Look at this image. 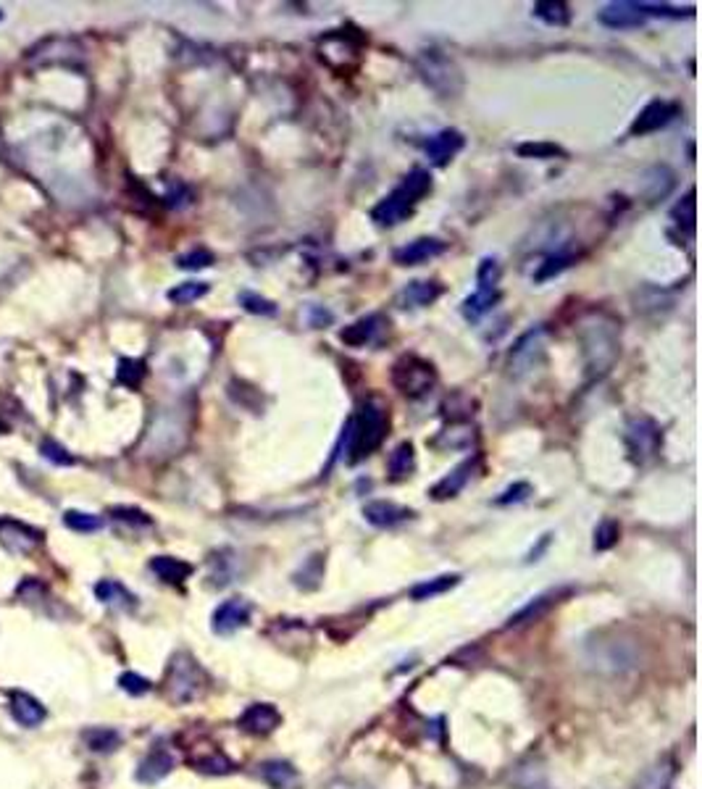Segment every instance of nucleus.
<instances>
[{"label":"nucleus","instance_id":"obj_1","mask_svg":"<svg viewBox=\"0 0 702 789\" xmlns=\"http://www.w3.org/2000/svg\"><path fill=\"white\" fill-rule=\"evenodd\" d=\"M390 434V414L379 400H363L358 414L348 422V439H351V463H358L376 453Z\"/></svg>","mask_w":702,"mask_h":789},{"label":"nucleus","instance_id":"obj_2","mask_svg":"<svg viewBox=\"0 0 702 789\" xmlns=\"http://www.w3.org/2000/svg\"><path fill=\"white\" fill-rule=\"evenodd\" d=\"M429 190H431V174L423 169H414L387 198H382L371 209V218L379 226H398L400 221H406L414 214V209L419 206V201Z\"/></svg>","mask_w":702,"mask_h":789},{"label":"nucleus","instance_id":"obj_3","mask_svg":"<svg viewBox=\"0 0 702 789\" xmlns=\"http://www.w3.org/2000/svg\"><path fill=\"white\" fill-rule=\"evenodd\" d=\"M206 674L190 652H177L166 671V692L177 706L193 703L203 690Z\"/></svg>","mask_w":702,"mask_h":789},{"label":"nucleus","instance_id":"obj_4","mask_svg":"<svg viewBox=\"0 0 702 789\" xmlns=\"http://www.w3.org/2000/svg\"><path fill=\"white\" fill-rule=\"evenodd\" d=\"M392 384L406 398H423L437 384V368L422 356H400L392 366Z\"/></svg>","mask_w":702,"mask_h":789},{"label":"nucleus","instance_id":"obj_5","mask_svg":"<svg viewBox=\"0 0 702 789\" xmlns=\"http://www.w3.org/2000/svg\"><path fill=\"white\" fill-rule=\"evenodd\" d=\"M250 613H253V608H250L248 600H242V597L224 600V603L213 611L211 616L213 635H218V637H229V635H234L237 629L248 627Z\"/></svg>","mask_w":702,"mask_h":789},{"label":"nucleus","instance_id":"obj_6","mask_svg":"<svg viewBox=\"0 0 702 789\" xmlns=\"http://www.w3.org/2000/svg\"><path fill=\"white\" fill-rule=\"evenodd\" d=\"M676 114H679V106H676V103H668V100H652V103H647V106L639 111V116L634 119L632 135L634 138L652 135V132L663 130L666 124H671Z\"/></svg>","mask_w":702,"mask_h":789},{"label":"nucleus","instance_id":"obj_7","mask_svg":"<svg viewBox=\"0 0 702 789\" xmlns=\"http://www.w3.org/2000/svg\"><path fill=\"white\" fill-rule=\"evenodd\" d=\"M40 532L37 529H32V526H27V524H21V521H0V545L8 550V553H13V556H27V553H32L35 548H37V542H40Z\"/></svg>","mask_w":702,"mask_h":789},{"label":"nucleus","instance_id":"obj_8","mask_svg":"<svg viewBox=\"0 0 702 789\" xmlns=\"http://www.w3.org/2000/svg\"><path fill=\"white\" fill-rule=\"evenodd\" d=\"M545 335H548V332L540 327V329L526 332V335L516 343V348H513V353H510V368H513L516 374L532 371L534 363L542 359V353H545Z\"/></svg>","mask_w":702,"mask_h":789},{"label":"nucleus","instance_id":"obj_9","mask_svg":"<svg viewBox=\"0 0 702 789\" xmlns=\"http://www.w3.org/2000/svg\"><path fill=\"white\" fill-rule=\"evenodd\" d=\"M387 329V319L382 313H368L358 321H352L351 327H345L340 332V340L351 348H366L371 343H376V337Z\"/></svg>","mask_w":702,"mask_h":789},{"label":"nucleus","instance_id":"obj_10","mask_svg":"<svg viewBox=\"0 0 702 789\" xmlns=\"http://www.w3.org/2000/svg\"><path fill=\"white\" fill-rule=\"evenodd\" d=\"M445 250H447V242H442L437 237H419V240L395 250V264L398 266H422L426 261L442 256Z\"/></svg>","mask_w":702,"mask_h":789},{"label":"nucleus","instance_id":"obj_11","mask_svg":"<svg viewBox=\"0 0 702 789\" xmlns=\"http://www.w3.org/2000/svg\"><path fill=\"white\" fill-rule=\"evenodd\" d=\"M422 74L423 79H426V84L429 87H434L437 92H439V79H445V92L447 95H453L458 87L453 84V79L461 84V74L458 69L445 59V56H439V53H434V51H429V53H423L422 56Z\"/></svg>","mask_w":702,"mask_h":789},{"label":"nucleus","instance_id":"obj_12","mask_svg":"<svg viewBox=\"0 0 702 789\" xmlns=\"http://www.w3.org/2000/svg\"><path fill=\"white\" fill-rule=\"evenodd\" d=\"M563 592H565V589H550V592H542V595L532 597L521 611H516V613L505 621V629H518V627H526V624L540 621L542 616L550 613L553 605H558Z\"/></svg>","mask_w":702,"mask_h":789},{"label":"nucleus","instance_id":"obj_13","mask_svg":"<svg viewBox=\"0 0 702 789\" xmlns=\"http://www.w3.org/2000/svg\"><path fill=\"white\" fill-rule=\"evenodd\" d=\"M411 516H414L411 508L398 505L392 501H371L363 505V518L376 529H392V526L408 521Z\"/></svg>","mask_w":702,"mask_h":789},{"label":"nucleus","instance_id":"obj_14","mask_svg":"<svg viewBox=\"0 0 702 789\" xmlns=\"http://www.w3.org/2000/svg\"><path fill=\"white\" fill-rule=\"evenodd\" d=\"M627 445H629V453H634V458L639 455V461L644 455L658 453V445H660L658 424L652 419H634L627 430Z\"/></svg>","mask_w":702,"mask_h":789},{"label":"nucleus","instance_id":"obj_15","mask_svg":"<svg viewBox=\"0 0 702 789\" xmlns=\"http://www.w3.org/2000/svg\"><path fill=\"white\" fill-rule=\"evenodd\" d=\"M477 466H479V455H474V458H469V461H463L461 466H455L447 477H442L431 490H429V495L434 498V501H450V498H455L466 485H469V479L474 477V471H477Z\"/></svg>","mask_w":702,"mask_h":789},{"label":"nucleus","instance_id":"obj_16","mask_svg":"<svg viewBox=\"0 0 702 789\" xmlns=\"http://www.w3.org/2000/svg\"><path fill=\"white\" fill-rule=\"evenodd\" d=\"M463 145H466L463 132H458V130H442L434 138H429V143H426L423 150H426V155H429V161L434 166H447L463 150Z\"/></svg>","mask_w":702,"mask_h":789},{"label":"nucleus","instance_id":"obj_17","mask_svg":"<svg viewBox=\"0 0 702 789\" xmlns=\"http://www.w3.org/2000/svg\"><path fill=\"white\" fill-rule=\"evenodd\" d=\"M237 723H240V729H245L250 734H272L277 726H281V714L272 703H253L245 708V714L240 716Z\"/></svg>","mask_w":702,"mask_h":789},{"label":"nucleus","instance_id":"obj_18","mask_svg":"<svg viewBox=\"0 0 702 789\" xmlns=\"http://www.w3.org/2000/svg\"><path fill=\"white\" fill-rule=\"evenodd\" d=\"M477 442V431L471 427V422H450L442 431H437V437L429 439V445L434 450H469Z\"/></svg>","mask_w":702,"mask_h":789},{"label":"nucleus","instance_id":"obj_19","mask_svg":"<svg viewBox=\"0 0 702 789\" xmlns=\"http://www.w3.org/2000/svg\"><path fill=\"white\" fill-rule=\"evenodd\" d=\"M174 771V755L163 747L150 750L138 766V782L140 785H158Z\"/></svg>","mask_w":702,"mask_h":789},{"label":"nucleus","instance_id":"obj_20","mask_svg":"<svg viewBox=\"0 0 702 789\" xmlns=\"http://www.w3.org/2000/svg\"><path fill=\"white\" fill-rule=\"evenodd\" d=\"M258 777L272 789H297L300 787V771L289 761H266L258 766Z\"/></svg>","mask_w":702,"mask_h":789},{"label":"nucleus","instance_id":"obj_21","mask_svg":"<svg viewBox=\"0 0 702 789\" xmlns=\"http://www.w3.org/2000/svg\"><path fill=\"white\" fill-rule=\"evenodd\" d=\"M11 716L16 723H21V726H27V729H35V726H40L43 721H45V708H43V703L40 700H35L32 695H27V692H16L13 698H11Z\"/></svg>","mask_w":702,"mask_h":789},{"label":"nucleus","instance_id":"obj_22","mask_svg":"<svg viewBox=\"0 0 702 789\" xmlns=\"http://www.w3.org/2000/svg\"><path fill=\"white\" fill-rule=\"evenodd\" d=\"M600 24L611 27V29H636L644 24V16L636 13L632 3H611L600 11Z\"/></svg>","mask_w":702,"mask_h":789},{"label":"nucleus","instance_id":"obj_23","mask_svg":"<svg viewBox=\"0 0 702 789\" xmlns=\"http://www.w3.org/2000/svg\"><path fill=\"white\" fill-rule=\"evenodd\" d=\"M150 572L158 576L161 581L166 584H182L193 576V564L182 561V558H174V556H155L150 561Z\"/></svg>","mask_w":702,"mask_h":789},{"label":"nucleus","instance_id":"obj_24","mask_svg":"<svg viewBox=\"0 0 702 789\" xmlns=\"http://www.w3.org/2000/svg\"><path fill=\"white\" fill-rule=\"evenodd\" d=\"M416 471V447L414 442H400L387 458V474L392 482H403Z\"/></svg>","mask_w":702,"mask_h":789},{"label":"nucleus","instance_id":"obj_25","mask_svg":"<svg viewBox=\"0 0 702 789\" xmlns=\"http://www.w3.org/2000/svg\"><path fill=\"white\" fill-rule=\"evenodd\" d=\"M95 595H98L100 603L114 605V608H122V611H135V608H138V597H135L124 584H119V581H114V579H103V581H98V584H95Z\"/></svg>","mask_w":702,"mask_h":789},{"label":"nucleus","instance_id":"obj_26","mask_svg":"<svg viewBox=\"0 0 702 789\" xmlns=\"http://www.w3.org/2000/svg\"><path fill=\"white\" fill-rule=\"evenodd\" d=\"M442 292H445V288L439 282H411L408 288L400 292L398 303L403 308H423V305H431Z\"/></svg>","mask_w":702,"mask_h":789},{"label":"nucleus","instance_id":"obj_27","mask_svg":"<svg viewBox=\"0 0 702 789\" xmlns=\"http://www.w3.org/2000/svg\"><path fill=\"white\" fill-rule=\"evenodd\" d=\"M674 777H676V766H674V761H671V758H660V761H655V763L639 777V782H636V787L634 789H671Z\"/></svg>","mask_w":702,"mask_h":789},{"label":"nucleus","instance_id":"obj_28","mask_svg":"<svg viewBox=\"0 0 702 789\" xmlns=\"http://www.w3.org/2000/svg\"><path fill=\"white\" fill-rule=\"evenodd\" d=\"M82 742L92 753H114L122 745V734L111 726H90L82 731Z\"/></svg>","mask_w":702,"mask_h":789},{"label":"nucleus","instance_id":"obj_29","mask_svg":"<svg viewBox=\"0 0 702 789\" xmlns=\"http://www.w3.org/2000/svg\"><path fill=\"white\" fill-rule=\"evenodd\" d=\"M497 300H500V292L497 289H477L471 297H466L463 300V319L466 321H471V324H477L485 313H490L492 308L497 305Z\"/></svg>","mask_w":702,"mask_h":789},{"label":"nucleus","instance_id":"obj_30","mask_svg":"<svg viewBox=\"0 0 702 789\" xmlns=\"http://www.w3.org/2000/svg\"><path fill=\"white\" fill-rule=\"evenodd\" d=\"M461 579H463L461 574H439L434 576V579H426V581H419V584L411 589V597H414V600H431V597L445 595V592H450L453 587H458Z\"/></svg>","mask_w":702,"mask_h":789},{"label":"nucleus","instance_id":"obj_31","mask_svg":"<svg viewBox=\"0 0 702 789\" xmlns=\"http://www.w3.org/2000/svg\"><path fill=\"white\" fill-rule=\"evenodd\" d=\"M532 13L540 21H545L548 27H568V21H571L568 3H563V0H540V3H534Z\"/></svg>","mask_w":702,"mask_h":789},{"label":"nucleus","instance_id":"obj_32","mask_svg":"<svg viewBox=\"0 0 702 789\" xmlns=\"http://www.w3.org/2000/svg\"><path fill=\"white\" fill-rule=\"evenodd\" d=\"M321 579H324V556L316 553V556H311V558L303 564V569L295 574V584L303 587V589H316V587L321 584Z\"/></svg>","mask_w":702,"mask_h":789},{"label":"nucleus","instance_id":"obj_33","mask_svg":"<svg viewBox=\"0 0 702 789\" xmlns=\"http://www.w3.org/2000/svg\"><path fill=\"white\" fill-rule=\"evenodd\" d=\"M64 524L69 526L71 532H79V534H92V532L103 529V518L95 516V513H84V510H67Z\"/></svg>","mask_w":702,"mask_h":789},{"label":"nucleus","instance_id":"obj_34","mask_svg":"<svg viewBox=\"0 0 702 789\" xmlns=\"http://www.w3.org/2000/svg\"><path fill=\"white\" fill-rule=\"evenodd\" d=\"M632 8L642 16H663V19L692 16V8H679V5H668V3H632Z\"/></svg>","mask_w":702,"mask_h":789},{"label":"nucleus","instance_id":"obj_35","mask_svg":"<svg viewBox=\"0 0 702 789\" xmlns=\"http://www.w3.org/2000/svg\"><path fill=\"white\" fill-rule=\"evenodd\" d=\"M203 295H209V285L206 282H182L177 288H171L166 292V297L177 305H187V303H195L201 300Z\"/></svg>","mask_w":702,"mask_h":789},{"label":"nucleus","instance_id":"obj_36","mask_svg":"<svg viewBox=\"0 0 702 789\" xmlns=\"http://www.w3.org/2000/svg\"><path fill=\"white\" fill-rule=\"evenodd\" d=\"M116 379L130 387V390H138L145 379V363L138 359H122L119 360V368H116Z\"/></svg>","mask_w":702,"mask_h":789},{"label":"nucleus","instance_id":"obj_37","mask_svg":"<svg viewBox=\"0 0 702 789\" xmlns=\"http://www.w3.org/2000/svg\"><path fill=\"white\" fill-rule=\"evenodd\" d=\"M521 158H537V161H550V158H563L565 150L556 143H521L516 147Z\"/></svg>","mask_w":702,"mask_h":789},{"label":"nucleus","instance_id":"obj_38","mask_svg":"<svg viewBox=\"0 0 702 789\" xmlns=\"http://www.w3.org/2000/svg\"><path fill=\"white\" fill-rule=\"evenodd\" d=\"M240 305H242L248 313H256V316H277V311H280L274 300L261 297V295H256V292H250V289L240 292Z\"/></svg>","mask_w":702,"mask_h":789},{"label":"nucleus","instance_id":"obj_39","mask_svg":"<svg viewBox=\"0 0 702 789\" xmlns=\"http://www.w3.org/2000/svg\"><path fill=\"white\" fill-rule=\"evenodd\" d=\"M573 261H576V258H573L571 253H556V256H550V258L537 269L534 280H537V282H548V280H553V277L563 274Z\"/></svg>","mask_w":702,"mask_h":789},{"label":"nucleus","instance_id":"obj_40","mask_svg":"<svg viewBox=\"0 0 702 789\" xmlns=\"http://www.w3.org/2000/svg\"><path fill=\"white\" fill-rule=\"evenodd\" d=\"M619 537H621V526L613 521V518H605L597 529H595V550L597 553H605V550H611L616 542H619Z\"/></svg>","mask_w":702,"mask_h":789},{"label":"nucleus","instance_id":"obj_41","mask_svg":"<svg viewBox=\"0 0 702 789\" xmlns=\"http://www.w3.org/2000/svg\"><path fill=\"white\" fill-rule=\"evenodd\" d=\"M213 261H216V256H213L211 250L198 248V250H190V253L179 256V258H177V266H179V269H187V272H198V269H209V266H213Z\"/></svg>","mask_w":702,"mask_h":789},{"label":"nucleus","instance_id":"obj_42","mask_svg":"<svg viewBox=\"0 0 702 789\" xmlns=\"http://www.w3.org/2000/svg\"><path fill=\"white\" fill-rule=\"evenodd\" d=\"M111 516L122 524H130V526H150L153 524V518L145 510L132 508V505H116V508H111Z\"/></svg>","mask_w":702,"mask_h":789},{"label":"nucleus","instance_id":"obj_43","mask_svg":"<svg viewBox=\"0 0 702 789\" xmlns=\"http://www.w3.org/2000/svg\"><path fill=\"white\" fill-rule=\"evenodd\" d=\"M502 272H500V264L494 258H482L479 269H477V282H479V289H497V282H500Z\"/></svg>","mask_w":702,"mask_h":789},{"label":"nucleus","instance_id":"obj_44","mask_svg":"<svg viewBox=\"0 0 702 789\" xmlns=\"http://www.w3.org/2000/svg\"><path fill=\"white\" fill-rule=\"evenodd\" d=\"M40 453H43L51 463H56V466H74V463H76L69 450H67L64 445H59L56 439H43Z\"/></svg>","mask_w":702,"mask_h":789},{"label":"nucleus","instance_id":"obj_45","mask_svg":"<svg viewBox=\"0 0 702 789\" xmlns=\"http://www.w3.org/2000/svg\"><path fill=\"white\" fill-rule=\"evenodd\" d=\"M119 687H122L127 695H132V698H142V695H147V692L153 690L150 679H145V676L135 674V671L122 674V676H119Z\"/></svg>","mask_w":702,"mask_h":789},{"label":"nucleus","instance_id":"obj_46","mask_svg":"<svg viewBox=\"0 0 702 789\" xmlns=\"http://www.w3.org/2000/svg\"><path fill=\"white\" fill-rule=\"evenodd\" d=\"M532 495H534V487L529 482H516L494 501V505H518V502L529 501Z\"/></svg>","mask_w":702,"mask_h":789},{"label":"nucleus","instance_id":"obj_47","mask_svg":"<svg viewBox=\"0 0 702 789\" xmlns=\"http://www.w3.org/2000/svg\"><path fill=\"white\" fill-rule=\"evenodd\" d=\"M195 769L203 774H229L234 769V763L224 755H211V758H201L195 761Z\"/></svg>","mask_w":702,"mask_h":789},{"label":"nucleus","instance_id":"obj_48","mask_svg":"<svg viewBox=\"0 0 702 789\" xmlns=\"http://www.w3.org/2000/svg\"><path fill=\"white\" fill-rule=\"evenodd\" d=\"M674 218H676L679 224H687L690 229L695 226V190H690L687 198L674 209Z\"/></svg>","mask_w":702,"mask_h":789},{"label":"nucleus","instance_id":"obj_49","mask_svg":"<svg viewBox=\"0 0 702 789\" xmlns=\"http://www.w3.org/2000/svg\"><path fill=\"white\" fill-rule=\"evenodd\" d=\"M550 537H553V534H545V537L540 540V545L529 550V556H526V564H532V561H540V556H542V553L550 548Z\"/></svg>","mask_w":702,"mask_h":789},{"label":"nucleus","instance_id":"obj_50","mask_svg":"<svg viewBox=\"0 0 702 789\" xmlns=\"http://www.w3.org/2000/svg\"><path fill=\"white\" fill-rule=\"evenodd\" d=\"M327 789H368L366 785H358V782H352V779H335V782H329V787Z\"/></svg>","mask_w":702,"mask_h":789},{"label":"nucleus","instance_id":"obj_51","mask_svg":"<svg viewBox=\"0 0 702 789\" xmlns=\"http://www.w3.org/2000/svg\"><path fill=\"white\" fill-rule=\"evenodd\" d=\"M311 311H313L311 327H321V321H332V313L329 311H321V308H311Z\"/></svg>","mask_w":702,"mask_h":789},{"label":"nucleus","instance_id":"obj_52","mask_svg":"<svg viewBox=\"0 0 702 789\" xmlns=\"http://www.w3.org/2000/svg\"><path fill=\"white\" fill-rule=\"evenodd\" d=\"M0 19H3V11H0Z\"/></svg>","mask_w":702,"mask_h":789},{"label":"nucleus","instance_id":"obj_53","mask_svg":"<svg viewBox=\"0 0 702 789\" xmlns=\"http://www.w3.org/2000/svg\"><path fill=\"white\" fill-rule=\"evenodd\" d=\"M0 430H3V427H0Z\"/></svg>","mask_w":702,"mask_h":789}]
</instances>
